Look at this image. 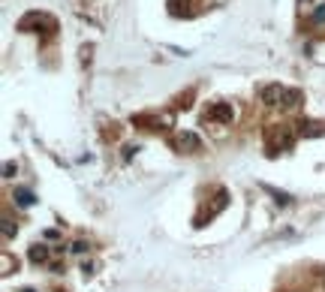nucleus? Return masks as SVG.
Instances as JSON below:
<instances>
[{
  "mask_svg": "<svg viewBox=\"0 0 325 292\" xmlns=\"http://www.w3.org/2000/svg\"><path fill=\"white\" fill-rule=\"evenodd\" d=\"M15 232H18V226L9 220V217H3V238L9 241V238H15Z\"/></svg>",
  "mask_w": 325,
  "mask_h": 292,
  "instance_id": "obj_8",
  "label": "nucleus"
},
{
  "mask_svg": "<svg viewBox=\"0 0 325 292\" xmlns=\"http://www.w3.org/2000/svg\"><path fill=\"white\" fill-rule=\"evenodd\" d=\"M69 250L82 256V253H88V250H91V241H72V247H69Z\"/></svg>",
  "mask_w": 325,
  "mask_h": 292,
  "instance_id": "obj_9",
  "label": "nucleus"
},
{
  "mask_svg": "<svg viewBox=\"0 0 325 292\" xmlns=\"http://www.w3.org/2000/svg\"><path fill=\"white\" fill-rule=\"evenodd\" d=\"M313 21H316V24H322V21H325V3H319V9L313 12Z\"/></svg>",
  "mask_w": 325,
  "mask_h": 292,
  "instance_id": "obj_11",
  "label": "nucleus"
},
{
  "mask_svg": "<svg viewBox=\"0 0 325 292\" xmlns=\"http://www.w3.org/2000/svg\"><path fill=\"white\" fill-rule=\"evenodd\" d=\"M298 133L316 139V136H325V124H316V121H307V124H304V121H301V124H298Z\"/></svg>",
  "mask_w": 325,
  "mask_h": 292,
  "instance_id": "obj_6",
  "label": "nucleus"
},
{
  "mask_svg": "<svg viewBox=\"0 0 325 292\" xmlns=\"http://www.w3.org/2000/svg\"><path fill=\"white\" fill-rule=\"evenodd\" d=\"M48 253H51V250H48L46 244H33V247L27 250V259H30L33 265H43V262H48Z\"/></svg>",
  "mask_w": 325,
  "mask_h": 292,
  "instance_id": "obj_3",
  "label": "nucleus"
},
{
  "mask_svg": "<svg viewBox=\"0 0 325 292\" xmlns=\"http://www.w3.org/2000/svg\"><path fill=\"white\" fill-rule=\"evenodd\" d=\"M208 118H211V121H220V124H232L235 112H232V105H229V102H217L211 112H208Z\"/></svg>",
  "mask_w": 325,
  "mask_h": 292,
  "instance_id": "obj_1",
  "label": "nucleus"
},
{
  "mask_svg": "<svg viewBox=\"0 0 325 292\" xmlns=\"http://www.w3.org/2000/svg\"><path fill=\"white\" fill-rule=\"evenodd\" d=\"M301 97H304V94H301L298 88H283L280 105H283V108H292V105H298V102H301Z\"/></svg>",
  "mask_w": 325,
  "mask_h": 292,
  "instance_id": "obj_4",
  "label": "nucleus"
},
{
  "mask_svg": "<svg viewBox=\"0 0 325 292\" xmlns=\"http://www.w3.org/2000/svg\"><path fill=\"white\" fill-rule=\"evenodd\" d=\"M259 97H262V102H265V105H280V97H283V88H280V85H265Z\"/></svg>",
  "mask_w": 325,
  "mask_h": 292,
  "instance_id": "obj_2",
  "label": "nucleus"
},
{
  "mask_svg": "<svg viewBox=\"0 0 325 292\" xmlns=\"http://www.w3.org/2000/svg\"><path fill=\"white\" fill-rule=\"evenodd\" d=\"M178 145H181V148H187V151H202V139L196 133H181Z\"/></svg>",
  "mask_w": 325,
  "mask_h": 292,
  "instance_id": "obj_5",
  "label": "nucleus"
},
{
  "mask_svg": "<svg viewBox=\"0 0 325 292\" xmlns=\"http://www.w3.org/2000/svg\"><path fill=\"white\" fill-rule=\"evenodd\" d=\"M12 199H15V202H18V205H21V208H30V205H33V202H36V196H33V193H30V190H27V187H18V190H15V193H12Z\"/></svg>",
  "mask_w": 325,
  "mask_h": 292,
  "instance_id": "obj_7",
  "label": "nucleus"
},
{
  "mask_svg": "<svg viewBox=\"0 0 325 292\" xmlns=\"http://www.w3.org/2000/svg\"><path fill=\"white\" fill-rule=\"evenodd\" d=\"M15 175H18V166L15 163H6L3 166V178H15Z\"/></svg>",
  "mask_w": 325,
  "mask_h": 292,
  "instance_id": "obj_10",
  "label": "nucleus"
}]
</instances>
